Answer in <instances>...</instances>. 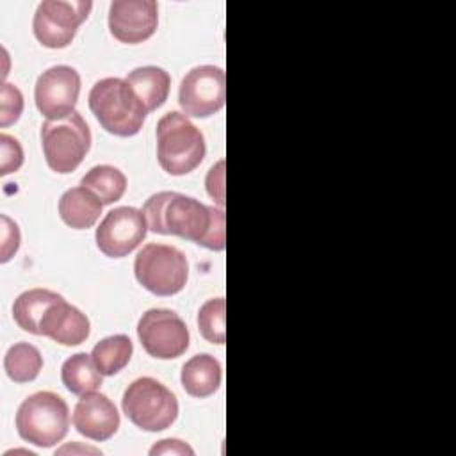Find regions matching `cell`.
<instances>
[{
    "label": "cell",
    "instance_id": "cell-21",
    "mask_svg": "<svg viewBox=\"0 0 456 456\" xmlns=\"http://www.w3.org/2000/svg\"><path fill=\"white\" fill-rule=\"evenodd\" d=\"M134 353L132 340L119 333L102 338L91 351V358L103 376H114L123 370Z\"/></svg>",
    "mask_w": 456,
    "mask_h": 456
},
{
    "label": "cell",
    "instance_id": "cell-26",
    "mask_svg": "<svg viewBox=\"0 0 456 456\" xmlns=\"http://www.w3.org/2000/svg\"><path fill=\"white\" fill-rule=\"evenodd\" d=\"M0 146H2V176H7L14 171H18L23 164V148L18 139H14L9 134L0 135Z\"/></svg>",
    "mask_w": 456,
    "mask_h": 456
},
{
    "label": "cell",
    "instance_id": "cell-9",
    "mask_svg": "<svg viewBox=\"0 0 456 456\" xmlns=\"http://www.w3.org/2000/svg\"><path fill=\"white\" fill-rule=\"evenodd\" d=\"M137 337L142 349L159 360L182 356L189 347V330L173 310H146L137 322Z\"/></svg>",
    "mask_w": 456,
    "mask_h": 456
},
{
    "label": "cell",
    "instance_id": "cell-22",
    "mask_svg": "<svg viewBox=\"0 0 456 456\" xmlns=\"http://www.w3.org/2000/svg\"><path fill=\"white\" fill-rule=\"evenodd\" d=\"M4 369L14 383L34 381L43 369V356L39 349L28 342L11 346L4 356Z\"/></svg>",
    "mask_w": 456,
    "mask_h": 456
},
{
    "label": "cell",
    "instance_id": "cell-19",
    "mask_svg": "<svg viewBox=\"0 0 456 456\" xmlns=\"http://www.w3.org/2000/svg\"><path fill=\"white\" fill-rule=\"evenodd\" d=\"M59 299H62V296L48 289L25 290L12 303V319L23 331L39 335V324L45 312Z\"/></svg>",
    "mask_w": 456,
    "mask_h": 456
},
{
    "label": "cell",
    "instance_id": "cell-29",
    "mask_svg": "<svg viewBox=\"0 0 456 456\" xmlns=\"http://www.w3.org/2000/svg\"><path fill=\"white\" fill-rule=\"evenodd\" d=\"M150 454L155 456V454H173V456H192L194 454V449L178 440V438H166V440H160L159 444H155L151 449H150Z\"/></svg>",
    "mask_w": 456,
    "mask_h": 456
},
{
    "label": "cell",
    "instance_id": "cell-13",
    "mask_svg": "<svg viewBox=\"0 0 456 456\" xmlns=\"http://www.w3.org/2000/svg\"><path fill=\"white\" fill-rule=\"evenodd\" d=\"M159 25V7L153 0H114L109 7V30L125 45L150 39Z\"/></svg>",
    "mask_w": 456,
    "mask_h": 456
},
{
    "label": "cell",
    "instance_id": "cell-15",
    "mask_svg": "<svg viewBox=\"0 0 456 456\" xmlns=\"http://www.w3.org/2000/svg\"><path fill=\"white\" fill-rule=\"evenodd\" d=\"M89 331L91 324L87 315L69 305L64 297L50 305L39 324V335L50 337L62 346H78L86 342Z\"/></svg>",
    "mask_w": 456,
    "mask_h": 456
},
{
    "label": "cell",
    "instance_id": "cell-18",
    "mask_svg": "<svg viewBox=\"0 0 456 456\" xmlns=\"http://www.w3.org/2000/svg\"><path fill=\"white\" fill-rule=\"evenodd\" d=\"M126 82L144 103L148 112L166 103L171 87L169 73L159 66L135 68L126 75Z\"/></svg>",
    "mask_w": 456,
    "mask_h": 456
},
{
    "label": "cell",
    "instance_id": "cell-30",
    "mask_svg": "<svg viewBox=\"0 0 456 456\" xmlns=\"http://www.w3.org/2000/svg\"><path fill=\"white\" fill-rule=\"evenodd\" d=\"M66 452H78V454H102L98 449L94 447H89V445H80V444H71V445H64L61 449L55 451V454H66Z\"/></svg>",
    "mask_w": 456,
    "mask_h": 456
},
{
    "label": "cell",
    "instance_id": "cell-24",
    "mask_svg": "<svg viewBox=\"0 0 456 456\" xmlns=\"http://www.w3.org/2000/svg\"><path fill=\"white\" fill-rule=\"evenodd\" d=\"M226 319V301L224 297L207 299L198 312V330L201 337L210 344H224Z\"/></svg>",
    "mask_w": 456,
    "mask_h": 456
},
{
    "label": "cell",
    "instance_id": "cell-28",
    "mask_svg": "<svg viewBox=\"0 0 456 456\" xmlns=\"http://www.w3.org/2000/svg\"><path fill=\"white\" fill-rule=\"evenodd\" d=\"M205 185H207L208 196H210L219 207H223V205H224V160H219L217 164H214V166L208 169Z\"/></svg>",
    "mask_w": 456,
    "mask_h": 456
},
{
    "label": "cell",
    "instance_id": "cell-6",
    "mask_svg": "<svg viewBox=\"0 0 456 456\" xmlns=\"http://www.w3.org/2000/svg\"><path fill=\"white\" fill-rule=\"evenodd\" d=\"M126 419L150 433L167 429L178 417V401L175 394L153 378H137L132 381L121 399Z\"/></svg>",
    "mask_w": 456,
    "mask_h": 456
},
{
    "label": "cell",
    "instance_id": "cell-20",
    "mask_svg": "<svg viewBox=\"0 0 456 456\" xmlns=\"http://www.w3.org/2000/svg\"><path fill=\"white\" fill-rule=\"evenodd\" d=\"M102 372L94 365L91 354L77 353L69 356L61 369V379L64 387L75 395H86L96 392L102 387Z\"/></svg>",
    "mask_w": 456,
    "mask_h": 456
},
{
    "label": "cell",
    "instance_id": "cell-25",
    "mask_svg": "<svg viewBox=\"0 0 456 456\" xmlns=\"http://www.w3.org/2000/svg\"><path fill=\"white\" fill-rule=\"evenodd\" d=\"M23 112V94L14 84H2L0 89V126H9L20 119Z\"/></svg>",
    "mask_w": 456,
    "mask_h": 456
},
{
    "label": "cell",
    "instance_id": "cell-8",
    "mask_svg": "<svg viewBox=\"0 0 456 456\" xmlns=\"http://www.w3.org/2000/svg\"><path fill=\"white\" fill-rule=\"evenodd\" d=\"M91 9L93 2L89 0H43L32 20L36 39L46 48H66Z\"/></svg>",
    "mask_w": 456,
    "mask_h": 456
},
{
    "label": "cell",
    "instance_id": "cell-10",
    "mask_svg": "<svg viewBox=\"0 0 456 456\" xmlns=\"http://www.w3.org/2000/svg\"><path fill=\"white\" fill-rule=\"evenodd\" d=\"M224 71L212 64L196 66L182 78L178 103L185 116L208 118L224 107Z\"/></svg>",
    "mask_w": 456,
    "mask_h": 456
},
{
    "label": "cell",
    "instance_id": "cell-7",
    "mask_svg": "<svg viewBox=\"0 0 456 456\" xmlns=\"http://www.w3.org/2000/svg\"><path fill=\"white\" fill-rule=\"evenodd\" d=\"M135 280L155 296H175L189 278V262L175 246L146 244L134 262Z\"/></svg>",
    "mask_w": 456,
    "mask_h": 456
},
{
    "label": "cell",
    "instance_id": "cell-5",
    "mask_svg": "<svg viewBox=\"0 0 456 456\" xmlns=\"http://www.w3.org/2000/svg\"><path fill=\"white\" fill-rule=\"evenodd\" d=\"M41 146L48 167L59 175L75 171L91 148V130L80 112L41 125Z\"/></svg>",
    "mask_w": 456,
    "mask_h": 456
},
{
    "label": "cell",
    "instance_id": "cell-14",
    "mask_svg": "<svg viewBox=\"0 0 456 456\" xmlns=\"http://www.w3.org/2000/svg\"><path fill=\"white\" fill-rule=\"evenodd\" d=\"M73 426L75 429L96 442H105L112 438L119 428V413L114 403L98 392L82 395L73 410Z\"/></svg>",
    "mask_w": 456,
    "mask_h": 456
},
{
    "label": "cell",
    "instance_id": "cell-3",
    "mask_svg": "<svg viewBox=\"0 0 456 456\" xmlns=\"http://www.w3.org/2000/svg\"><path fill=\"white\" fill-rule=\"evenodd\" d=\"M205 139L185 114L167 112L157 123V160L173 176L194 171L205 159Z\"/></svg>",
    "mask_w": 456,
    "mask_h": 456
},
{
    "label": "cell",
    "instance_id": "cell-11",
    "mask_svg": "<svg viewBox=\"0 0 456 456\" xmlns=\"http://www.w3.org/2000/svg\"><path fill=\"white\" fill-rule=\"evenodd\" d=\"M148 223L142 210L135 207H118L105 214L96 228L98 249L109 258H123L132 253L146 237Z\"/></svg>",
    "mask_w": 456,
    "mask_h": 456
},
{
    "label": "cell",
    "instance_id": "cell-23",
    "mask_svg": "<svg viewBox=\"0 0 456 456\" xmlns=\"http://www.w3.org/2000/svg\"><path fill=\"white\" fill-rule=\"evenodd\" d=\"M80 185L93 191L103 205H110L126 191V176L114 166L102 164L91 167L80 180Z\"/></svg>",
    "mask_w": 456,
    "mask_h": 456
},
{
    "label": "cell",
    "instance_id": "cell-4",
    "mask_svg": "<svg viewBox=\"0 0 456 456\" xmlns=\"http://www.w3.org/2000/svg\"><path fill=\"white\" fill-rule=\"evenodd\" d=\"M69 428L66 401L53 392H36L23 399L16 411V431L21 440L52 447L59 444Z\"/></svg>",
    "mask_w": 456,
    "mask_h": 456
},
{
    "label": "cell",
    "instance_id": "cell-27",
    "mask_svg": "<svg viewBox=\"0 0 456 456\" xmlns=\"http://www.w3.org/2000/svg\"><path fill=\"white\" fill-rule=\"evenodd\" d=\"M20 240H21V235H20L18 224L9 216L2 214V256H0L2 264L9 262L14 256V253L20 248Z\"/></svg>",
    "mask_w": 456,
    "mask_h": 456
},
{
    "label": "cell",
    "instance_id": "cell-1",
    "mask_svg": "<svg viewBox=\"0 0 456 456\" xmlns=\"http://www.w3.org/2000/svg\"><path fill=\"white\" fill-rule=\"evenodd\" d=\"M142 214L153 233L176 235L212 251H223L226 246L224 210L208 207L192 196L173 191L151 194Z\"/></svg>",
    "mask_w": 456,
    "mask_h": 456
},
{
    "label": "cell",
    "instance_id": "cell-17",
    "mask_svg": "<svg viewBox=\"0 0 456 456\" xmlns=\"http://www.w3.org/2000/svg\"><path fill=\"white\" fill-rule=\"evenodd\" d=\"M221 363L208 353L194 354L189 358L180 374L183 390L192 397H208L221 387Z\"/></svg>",
    "mask_w": 456,
    "mask_h": 456
},
{
    "label": "cell",
    "instance_id": "cell-12",
    "mask_svg": "<svg viewBox=\"0 0 456 456\" xmlns=\"http://www.w3.org/2000/svg\"><path fill=\"white\" fill-rule=\"evenodd\" d=\"M80 94V75L75 68L59 64L43 71L34 87L37 110L46 119H61L75 112Z\"/></svg>",
    "mask_w": 456,
    "mask_h": 456
},
{
    "label": "cell",
    "instance_id": "cell-2",
    "mask_svg": "<svg viewBox=\"0 0 456 456\" xmlns=\"http://www.w3.org/2000/svg\"><path fill=\"white\" fill-rule=\"evenodd\" d=\"M89 109L102 128L118 137L139 134L148 114L130 84L118 77L102 78L91 87Z\"/></svg>",
    "mask_w": 456,
    "mask_h": 456
},
{
    "label": "cell",
    "instance_id": "cell-16",
    "mask_svg": "<svg viewBox=\"0 0 456 456\" xmlns=\"http://www.w3.org/2000/svg\"><path fill=\"white\" fill-rule=\"evenodd\" d=\"M103 203L100 198L84 185L68 189L59 200V216L61 219L75 230L91 228L100 214Z\"/></svg>",
    "mask_w": 456,
    "mask_h": 456
}]
</instances>
